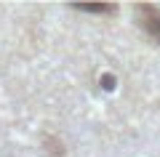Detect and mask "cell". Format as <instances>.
<instances>
[{
	"label": "cell",
	"mask_w": 160,
	"mask_h": 157,
	"mask_svg": "<svg viewBox=\"0 0 160 157\" xmlns=\"http://www.w3.org/2000/svg\"><path fill=\"white\" fill-rule=\"evenodd\" d=\"M139 13L144 16V22H142V24L155 35V37H160V8L147 6V8H139Z\"/></svg>",
	"instance_id": "6da1fadb"
}]
</instances>
